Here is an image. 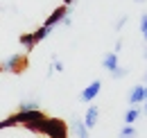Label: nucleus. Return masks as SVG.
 Here are the masks:
<instances>
[{
	"label": "nucleus",
	"instance_id": "f257e3e1",
	"mask_svg": "<svg viewBox=\"0 0 147 138\" xmlns=\"http://www.w3.org/2000/svg\"><path fill=\"white\" fill-rule=\"evenodd\" d=\"M38 134L48 138H68V124L61 118H45L38 124Z\"/></svg>",
	"mask_w": 147,
	"mask_h": 138
},
{
	"label": "nucleus",
	"instance_id": "f03ea898",
	"mask_svg": "<svg viewBox=\"0 0 147 138\" xmlns=\"http://www.w3.org/2000/svg\"><path fill=\"white\" fill-rule=\"evenodd\" d=\"M52 34V30H48V27H38V30H34V32H30V34H20L18 36V43L25 48V52H32L34 48H36V43H41L43 39H48V36Z\"/></svg>",
	"mask_w": 147,
	"mask_h": 138
},
{
	"label": "nucleus",
	"instance_id": "7ed1b4c3",
	"mask_svg": "<svg viewBox=\"0 0 147 138\" xmlns=\"http://www.w3.org/2000/svg\"><path fill=\"white\" fill-rule=\"evenodd\" d=\"M0 66H2V70H7V72L20 75V72L27 70V54L25 52H16V54L7 57L5 61H0Z\"/></svg>",
	"mask_w": 147,
	"mask_h": 138
},
{
	"label": "nucleus",
	"instance_id": "20e7f679",
	"mask_svg": "<svg viewBox=\"0 0 147 138\" xmlns=\"http://www.w3.org/2000/svg\"><path fill=\"white\" fill-rule=\"evenodd\" d=\"M16 116V122L18 124H30V122H41V120H45L48 116L41 111V109H34V111H18V113H14Z\"/></svg>",
	"mask_w": 147,
	"mask_h": 138
},
{
	"label": "nucleus",
	"instance_id": "39448f33",
	"mask_svg": "<svg viewBox=\"0 0 147 138\" xmlns=\"http://www.w3.org/2000/svg\"><path fill=\"white\" fill-rule=\"evenodd\" d=\"M70 12H73V7H63V5H61V7H57L55 12H52L50 16L45 18L43 27H48V30H55V27H57V25H59V23H61V20H63L66 16H68Z\"/></svg>",
	"mask_w": 147,
	"mask_h": 138
},
{
	"label": "nucleus",
	"instance_id": "423d86ee",
	"mask_svg": "<svg viewBox=\"0 0 147 138\" xmlns=\"http://www.w3.org/2000/svg\"><path fill=\"white\" fill-rule=\"evenodd\" d=\"M100 91H102V82H100V79H93L91 84H88V86L82 91L79 100H82V102H93V100L100 95Z\"/></svg>",
	"mask_w": 147,
	"mask_h": 138
},
{
	"label": "nucleus",
	"instance_id": "0eeeda50",
	"mask_svg": "<svg viewBox=\"0 0 147 138\" xmlns=\"http://www.w3.org/2000/svg\"><path fill=\"white\" fill-rule=\"evenodd\" d=\"M147 100V86H143V84H138V86L131 88V93H129V104H143Z\"/></svg>",
	"mask_w": 147,
	"mask_h": 138
},
{
	"label": "nucleus",
	"instance_id": "6e6552de",
	"mask_svg": "<svg viewBox=\"0 0 147 138\" xmlns=\"http://www.w3.org/2000/svg\"><path fill=\"white\" fill-rule=\"evenodd\" d=\"M97 118H100V106H95V104H93V106L86 109V116H84V120H82V122H84V127L91 131L93 127L97 124Z\"/></svg>",
	"mask_w": 147,
	"mask_h": 138
},
{
	"label": "nucleus",
	"instance_id": "1a4fd4ad",
	"mask_svg": "<svg viewBox=\"0 0 147 138\" xmlns=\"http://www.w3.org/2000/svg\"><path fill=\"white\" fill-rule=\"evenodd\" d=\"M70 129L75 131V136H77V138H91V134H88V129L84 127V122H82V118H77V116H75L73 120H70Z\"/></svg>",
	"mask_w": 147,
	"mask_h": 138
},
{
	"label": "nucleus",
	"instance_id": "9d476101",
	"mask_svg": "<svg viewBox=\"0 0 147 138\" xmlns=\"http://www.w3.org/2000/svg\"><path fill=\"white\" fill-rule=\"evenodd\" d=\"M102 66H104V70H115L120 64H118V52H109V54H104V59H102Z\"/></svg>",
	"mask_w": 147,
	"mask_h": 138
},
{
	"label": "nucleus",
	"instance_id": "9b49d317",
	"mask_svg": "<svg viewBox=\"0 0 147 138\" xmlns=\"http://www.w3.org/2000/svg\"><path fill=\"white\" fill-rule=\"evenodd\" d=\"M118 138H138V129H136L134 124H125V127L120 129Z\"/></svg>",
	"mask_w": 147,
	"mask_h": 138
},
{
	"label": "nucleus",
	"instance_id": "f8f14e48",
	"mask_svg": "<svg viewBox=\"0 0 147 138\" xmlns=\"http://www.w3.org/2000/svg\"><path fill=\"white\" fill-rule=\"evenodd\" d=\"M140 113H143V111H140L138 106H134V109H129L127 113H125V124H134V122H136L138 118H140Z\"/></svg>",
	"mask_w": 147,
	"mask_h": 138
},
{
	"label": "nucleus",
	"instance_id": "ddd939ff",
	"mask_svg": "<svg viewBox=\"0 0 147 138\" xmlns=\"http://www.w3.org/2000/svg\"><path fill=\"white\" fill-rule=\"evenodd\" d=\"M34 109H38L36 100H23V102L18 104V111H34Z\"/></svg>",
	"mask_w": 147,
	"mask_h": 138
},
{
	"label": "nucleus",
	"instance_id": "4468645a",
	"mask_svg": "<svg viewBox=\"0 0 147 138\" xmlns=\"http://www.w3.org/2000/svg\"><path fill=\"white\" fill-rule=\"evenodd\" d=\"M127 75V68H122V66H118L115 70H111V77L113 79H120V77H125Z\"/></svg>",
	"mask_w": 147,
	"mask_h": 138
},
{
	"label": "nucleus",
	"instance_id": "2eb2a0df",
	"mask_svg": "<svg viewBox=\"0 0 147 138\" xmlns=\"http://www.w3.org/2000/svg\"><path fill=\"white\" fill-rule=\"evenodd\" d=\"M140 32H143V39L147 41V14L140 16Z\"/></svg>",
	"mask_w": 147,
	"mask_h": 138
},
{
	"label": "nucleus",
	"instance_id": "dca6fc26",
	"mask_svg": "<svg viewBox=\"0 0 147 138\" xmlns=\"http://www.w3.org/2000/svg\"><path fill=\"white\" fill-rule=\"evenodd\" d=\"M127 20H129L127 16H122V18H120V20H118V23H115V32H120V30H122V25H125V23H127Z\"/></svg>",
	"mask_w": 147,
	"mask_h": 138
},
{
	"label": "nucleus",
	"instance_id": "f3484780",
	"mask_svg": "<svg viewBox=\"0 0 147 138\" xmlns=\"http://www.w3.org/2000/svg\"><path fill=\"white\" fill-rule=\"evenodd\" d=\"M120 48H122V39H118V41H115V50H113V52H120Z\"/></svg>",
	"mask_w": 147,
	"mask_h": 138
},
{
	"label": "nucleus",
	"instance_id": "a211bd4d",
	"mask_svg": "<svg viewBox=\"0 0 147 138\" xmlns=\"http://www.w3.org/2000/svg\"><path fill=\"white\" fill-rule=\"evenodd\" d=\"M75 5V0H63V7H73Z\"/></svg>",
	"mask_w": 147,
	"mask_h": 138
},
{
	"label": "nucleus",
	"instance_id": "6ab92c4d",
	"mask_svg": "<svg viewBox=\"0 0 147 138\" xmlns=\"http://www.w3.org/2000/svg\"><path fill=\"white\" fill-rule=\"evenodd\" d=\"M143 104H145V109H143V113H147V100H145V102H143Z\"/></svg>",
	"mask_w": 147,
	"mask_h": 138
},
{
	"label": "nucleus",
	"instance_id": "aec40b11",
	"mask_svg": "<svg viewBox=\"0 0 147 138\" xmlns=\"http://www.w3.org/2000/svg\"><path fill=\"white\" fill-rule=\"evenodd\" d=\"M136 2H143V0H136Z\"/></svg>",
	"mask_w": 147,
	"mask_h": 138
},
{
	"label": "nucleus",
	"instance_id": "412c9836",
	"mask_svg": "<svg viewBox=\"0 0 147 138\" xmlns=\"http://www.w3.org/2000/svg\"><path fill=\"white\" fill-rule=\"evenodd\" d=\"M0 72H2V66H0Z\"/></svg>",
	"mask_w": 147,
	"mask_h": 138
},
{
	"label": "nucleus",
	"instance_id": "4be33fe9",
	"mask_svg": "<svg viewBox=\"0 0 147 138\" xmlns=\"http://www.w3.org/2000/svg\"><path fill=\"white\" fill-rule=\"evenodd\" d=\"M145 82H147V77H145Z\"/></svg>",
	"mask_w": 147,
	"mask_h": 138
}]
</instances>
